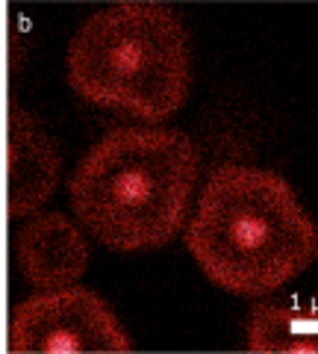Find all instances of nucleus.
<instances>
[{
    "instance_id": "obj_4",
    "label": "nucleus",
    "mask_w": 318,
    "mask_h": 354,
    "mask_svg": "<svg viewBox=\"0 0 318 354\" xmlns=\"http://www.w3.org/2000/svg\"><path fill=\"white\" fill-rule=\"evenodd\" d=\"M9 348L15 354H124L133 342L101 295L62 286L39 290L15 310Z\"/></svg>"
},
{
    "instance_id": "obj_5",
    "label": "nucleus",
    "mask_w": 318,
    "mask_h": 354,
    "mask_svg": "<svg viewBox=\"0 0 318 354\" xmlns=\"http://www.w3.org/2000/svg\"><path fill=\"white\" fill-rule=\"evenodd\" d=\"M62 157L32 115L15 109L6 145V201L12 216H27L57 192Z\"/></svg>"
},
{
    "instance_id": "obj_3",
    "label": "nucleus",
    "mask_w": 318,
    "mask_h": 354,
    "mask_svg": "<svg viewBox=\"0 0 318 354\" xmlns=\"http://www.w3.org/2000/svg\"><path fill=\"white\" fill-rule=\"evenodd\" d=\"M189 36L162 3H118L95 12L68 48V83L95 106L162 121L189 95Z\"/></svg>"
},
{
    "instance_id": "obj_7",
    "label": "nucleus",
    "mask_w": 318,
    "mask_h": 354,
    "mask_svg": "<svg viewBox=\"0 0 318 354\" xmlns=\"http://www.w3.org/2000/svg\"><path fill=\"white\" fill-rule=\"evenodd\" d=\"M248 346L259 354H315L318 322L312 313L295 307L259 304L250 313Z\"/></svg>"
},
{
    "instance_id": "obj_2",
    "label": "nucleus",
    "mask_w": 318,
    "mask_h": 354,
    "mask_svg": "<svg viewBox=\"0 0 318 354\" xmlns=\"http://www.w3.org/2000/svg\"><path fill=\"white\" fill-rule=\"evenodd\" d=\"M201 153L180 130L118 127L68 180L71 207L89 234L115 251L162 248L186 225Z\"/></svg>"
},
{
    "instance_id": "obj_6",
    "label": "nucleus",
    "mask_w": 318,
    "mask_h": 354,
    "mask_svg": "<svg viewBox=\"0 0 318 354\" xmlns=\"http://www.w3.org/2000/svg\"><path fill=\"white\" fill-rule=\"evenodd\" d=\"M24 278L36 290H62L80 281L89 266V245L80 227L62 213L32 216L18 236Z\"/></svg>"
},
{
    "instance_id": "obj_1",
    "label": "nucleus",
    "mask_w": 318,
    "mask_h": 354,
    "mask_svg": "<svg viewBox=\"0 0 318 354\" xmlns=\"http://www.w3.org/2000/svg\"><path fill=\"white\" fill-rule=\"evenodd\" d=\"M186 248L218 290L259 298L306 272L318 234L280 174L227 162L203 186Z\"/></svg>"
}]
</instances>
